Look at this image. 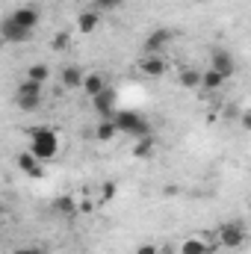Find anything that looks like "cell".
I'll use <instances>...</instances> for the list:
<instances>
[{
  "label": "cell",
  "instance_id": "obj_9",
  "mask_svg": "<svg viewBox=\"0 0 251 254\" xmlns=\"http://www.w3.org/2000/svg\"><path fill=\"white\" fill-rule=\"evenodd\" d=\"M18 169H21L24 175H30V178H42V160H39L33 151H24V154L18 157Z\"/></svg>",
  "mask_w": 251,
  "mask_h": 254
},
{
  "label": "cell",
  "instance_id": "obj_3",
  "mask_svg": "<svg viewBox=\"0 0 251 254\" xmlns=\"http://www.w3.org/2000/svg\"><path fill=\"white\" fill-rule=\"evenodd\" d=\"M219 246H225V249H243L246 246V225L243 222H225L219 228Z\"/></svg>",
  "mask_w": 251,
  "mask_h": 254
},
{
  "label": "cell",
  "instance_id": "obj_18",
  "mask_svg": "<svg viewBox=\"0 0 251 254\" xmlns=\"http://www.w3.org/2000/svg\"><path fill=\"white\" fill-rule=\"evenodd\" d=\"M54 210L63 213V216H74V213H77V201H74L71 195H60V198L54 201Z\"/></svg>",
  "mask_w": 251,
  "mask_h": 254
},
{
  "label": "cell",
  "instance_id": "obj_13",
  "mask_svg": "<svg viewBox=\"0 0 251 254\" xmlns=\"http://www.w3.org/2000/svg\"><path fill=\"white\" fill-rule=\"evenodd\" d=\"M104 89H110L107 86V80L101 77V74H86V83H83V92L89 95V98H98Z\"/></svg>",
  "mask_w": 251,
  "mask_h": 254
},
{
  "label": "cell",
  "instance_id": "obj_4",
  "mask_svg": "<svg viewBox=\"0 0 251 254\" xmlns=\"http://www.w3.org/2000/svg\"><path fill=\"white\" fill-rule=\"evenodd\" d=\"M0 33H3V39L9 42V45H24V42H30L33 39V30H27V27H21L12 15L3 21V27H0Z\"/></svg>",
  "mask_w": 251,
  "mask_h": 254
},
{
  "label": "cell",
  "instance_id": "obj_25",
  "mask_svg": "<svg viewBox=\"0 0 251 254\" xmlns=\"http://www.w3.org/2000/svg\"><path fill=\"white\" fill-rule=\"evenodd\" d=\"M240 125H243V130H249V133H251V110H246V113H243Z\"/></svg>",
  "mask_w": 251,
  "mask_h": 254
},
{
  "label": "cell",
  "instance_id": "obj_21",
  "mask_svg": "<svg viewBox=\"0 0 251 254\" xmlns=\"http://www.w3.org/2000/svg\"><path fill=\"white\" fill-rule=\"evenodd\" d=\"M136 157H151L154 154V139L151 136H142L139 142H136V151H133Z\"/></svg>",
  "mask_w": 251,
  "mask_h": 254
},
{
  "label": "cell",
  "instance_id": "obj_5",
  "mask_svg": "<svg viewBox=\"0 0 251 254\" xmlns=\"http://www.w3.org/2000/svg\"><path fill=\"white\" fill-rule=\"evenodd\" d=\"M169 42H172V33H169V30H154V33L145 39L142 51H145V57H163L166 48H169Z\"/></svg>",
  "mask_w": 251,
  "mask_h": 254
},
{
  "label": "cell",
  "instance_id": "obj_17",
  "mask_svg": "<svg viewBox=\"0 0 251 254\" xmlns=\"http://www.w3.org/2000/svg\"><path fill=\"white\" fill-rule=\"evenodd\" d=\"M201 77H204V71H195V68H187V71H181L178 83H181L184 89H198V86H201Z\"/></svg>",
  "mask_w": 251,
  "mask_h": 254
},
{
  "label": "cell",
  "instance_id": "obj_7",
  "mask_svg": "<svg viewBox=\"0 0 251 254\" xmlns=\"http://www.w3.org/2000/svg\"><path fill=\"white\" fill-rule=\"evenodd\" d=\"M210 68H213V71H219V74H225V77H231V74L237 71V60H234L228 51L216 48V51L210 54Z\"/></svg>",
  "mask_w": 251,
  "mask_h": 254
},
{
  "label": "cell",
  "instance_id": "obj_14",
  "mask_svg": "<svg viewBox=\"0 0 251 254\" xmlns=\"http://www.w3.org/2000/svg\"><path fill=\"white\" fill-rule=\"evenodd\" d=\"M225 74H219V71H213V68H207L204 71V77H201V89H207V92H216V89H222L225 86Z\"/></svg>",
  "mask_w": 251,
  "mask_h": 254
},
{
  "label": "cell",
  "instance_id": "obj_6",
  "mask_svg": "<svg viewBox=\"0 0 251 254\" xmlns=\"http://www.w3.org/2000/svg\"><path fill=\"white\" fill-rule=\"evenodd\" d=\"M116 101H119V98H116V92H113V89H104L98 98H92V107H95L104 119H113V116L119 113V104H116Z\"/></svg>",
  "mask_w": 251,
  "mask_h": 254
},
{
  "label": "cell",
  "instance_id": "obj_15",
  "mask_svg": "<svg viewBox=\"0 0 251 254\" xmlns=\"http://www.w3.org/2000/svg\"><path fill=\"white\" fill-rule=\"evenodd\" d=\"M216 249V246H210V243H204V240H198V237H189L187 243L181 246V254H210Z\"/></svg>",
  "mask_w": 251,
  "mask_h": 254
},
{
  "label": "cell",
  "instance_id": "obj_2",
  "mask_svg": "<svg viewBox=\"0 0 251 254\" xmlns=\"http://www.w3.org/2000/svg\"><path fill=\"white\" fill-rule=\"evenodd\" d=\"M113 122H116V127H119V133L136 136V139L151 136V125H148V119L139 116V113H133V110H119V113L113 116Z\"/></svg>",
  "mask_w": 251,
  "mask_h": 254
},
{
  "label": "cell",
  "instance_id": "obj_19",
  "mask_svg": "<svg viewBox=\"0 0 251 254\" xmlns=\"http://www.w3.org/2000/svg\"><path fill=\"white\" fill-rule=\"evenodd\" d=\"M18 107L24 113H36L42 107V95H18Z\"/></svg>",
  "mask_w": 251,
  "mask_h": 254
},
{
  "label": "cell",
  "instance_id": "obj_10",
  "mask_svg": "<svg viewBox=\"0 0 251 254\" xmlns=\"http://www.w3.org/2000/svg\"><path fill=\"white\" fill-rule=\"evenodd\" d=\"M12 18H15L21 27H27V30H36V27H39V9H36V6H21V9L12 12Z\"/></svg>",
  "mask_w": 251,
  "mask_h": 254
},
{
  "label": "cell",
  "instance_id": "obj_16",
  "mask_svg": "<svg viewBox=\"0 0 251 254\" xmlns=\"http://www.w3.org/2000/svg\"><path fill=\"white\" fill-rule=\"evenodd\" d=\"M116 133H119V127H116V122H113V119H104L101 125L95 127V139H98V142H110Z\"/></svg>",
  "mask_w": 251,
  "mask_h": 254
},
{
  "label": "cell",
  "instance_id": "obj_24",
  "mask_svg": "<svg viewBox=\"0 0 251 254\" xmlns=\"http://www.w3.org/2000/svg\"><path fill=\"white\" fill-rule=\"evenodd\" d=\"M136 254H160V249H157L154 243H145V246H139V249H136Z\"/></svg>",
  "mask_w": 251,
  "mask_h": 254
},
{
  "label": "cell",
  "instance_id": "obj_8",
  "mask_svg": "<svg viewBox=\"0 0 251 254\" xmlns=\"http://www.w3.org/2000/svg\"><path fill=\"white\" fill-rule=\"evenodd\" d=\"M166 57H142L139 60V71L145 74V77H163L166 74Z\"/></svg>",
  "mask_w": 251,
  "mask_h": 254
},
{
  "label": "cell",
  "instance_id": "obj_26",
  "mask_svg": "<svg viewBox=\"0 0 251 254\" xmlns=\"http://www.w3.org/2000/svg\"><path fill=\"white\" fill-rule=\"evenodd\" d=\"M12 254H45V252H39V249H18V252H12Z\"/></svg>",
  "mask_w": 251,
  "mask_h": 254
},
{
  "label": "cell",
  "instance_id": "obj_23",
  "mask_svg": "<svg viewBox=\"0 0 251 254\" xmlns=\"http://www.w3.org/2000/svg\"><path fill=\"white\" fill-rule=\"evenodd\" d=\"M122 3L125 0H92V9H98V12H116Z\"/></svg>",
  "mask_w": 251,
  "mask_h": 254
},
{
  "label": "cell",
  "instance_id": "obj_20",
  "mask_svg": "<svg viewBox=\"0 0 251 254\" xmlns=\"http://www.w3.org/2000/svg\"><path fill=\"white\" fill-rule=\"evenodd\" d=\"M48 77H51V68H48V65H30V68H27V80L45 83Z\"/></svg>",
  "mask_w": 251,
  "mask_h": 254
},
{
  "label": "cell",
  "instance_id": "obj_22",
  "mask_svg": "<svg viewBox=\"0 0 251 254\" xmlns=\"http://www.w3.org/2000/svg\"><path fill=\"white\" fill-rule=\"evenodd\" d=\"M42 86L45 83H36V80H27L24 77V83L18 86V95H42Z\"/></svg>",
  "mask_w": 251,
  "mask_h": 254
},
{
  "label": "cell",
  "instance_id": "obj_1",
  "mask_svg": "<svg viewBox=\"0 0 251 254\" xmlns=\"http://www.w3.org/2000/svg\"><path fill=\"white\" fill-rule=\"evenodd\" d=\"M27 151H33L42 163H48V160H54L60 154V136L51 127H33L30 130V148Z\"/></svg>",
  "mask_w": 251,
  "mask_h": 254
},
{
  "label": "cell",
  "instance_id": "obj_12",
  "mask_svg": "<svg viewBox=\"0 0 251 254\" xmlns=\"http://www.w3.org/2000/svg\"><path fill=\"white\" fill-rule=\"evenodd\" d=\"M98 24H101V12H98V9H86V12L77 18V30H80V33H95Z\"/></svg>",
  "mask_w": 251,
  "mask_h": 254
},
{
  "label": "cell",
  "instance_id": "obj_11",
  "mask_svg": "<svg viewBox=\"0 0 251 254\" xmlns=\"http://www.w3.org/2000/svg\"><path fill=\"white\" fill-rule=\"evenodd\" d=\"M60 80H63L65 89H83V83H86V74H83L77 65H68V68H63Z\"/></svg>",
  "mask_w": 251,
  "mask_h": 254
}]
</instances>
